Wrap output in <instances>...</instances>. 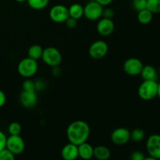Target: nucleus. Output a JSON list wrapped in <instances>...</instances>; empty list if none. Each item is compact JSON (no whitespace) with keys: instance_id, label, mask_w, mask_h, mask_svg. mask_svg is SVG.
I'll return each instance as SVG.
<instances>
[{"instance_id":"nucleus-8","label":"nucleus","mask_w":160,"mask_h":160,"mask_svg":"<svg viewBox=\"0 0 160 160\" xmlns=\"http://www.w3.org/2000/svg\"><path fill=\"white\" fill-rule=\"evenodd\" d=\"M108 50L109 47L106 42L102 40H97L90 45L88 53L92 59H99L107 54Z\"/></svg>"},{"instance_id":"nucleus-35","label":"nucleus","mask_w":160,"mask_h":160,"mask_svg":"<svg viewBox=\"0 0 160 160\" xmlns=\"http://www.w3.org/2000/svg\"><path fill=\"white\" fill-rule=\"evenodd\" d=\"M52 72V74L54 76H59L61 73V70L59 69V66H57V67H53Z\"/></svg>"},{"instance_id":"nucleus-4","label":"nucleus","mask_w":160,"mask_h":160,"mask_svg":"<svg viewBox=\"0 0 160 160\" xmlns=\"http://www.w3.org/2000/svg\"><path fill=\"white\" fill-rule=\"evenodd\" d=\"M43 62L48 67H57L62 62V56L60 52L55 47H47L44 48L42 58Z\"/></svg>"},{"instance_id":"nucleus-12","label":"nucleus","mask_w":160,"mask_h":160,"mask_svg":"<svg viewBox=\"0 0 160 160\" xmlns=\"http://www.w3.org/2000/svg\"><path fill=\"white\" fill-rule=\"evenodd\" d=\"M19 100L22 106L28 109L34 107L37 104L38 95L35 91L29 92V91L23 90L20 94Z\"/></svg>"},{"instance_id":"nucleus-5","label":"nucleus","mask_w":160,"mask_h":160,"mask_svg":"<svg viewBox=\"0 0 160 160\" xmlns=\"http://www.w3.org/2000/svg\"><path fill=\"white\" fill-rule=\"evenodd\" d=\"M104 6L95 0L88 2L84 6V16L89 20H97L102 17Z\"/></svg>"},{"instance_id":"nucleus-23","label":"nucleus","mask_w":160,"mask_h":160,"mask_svg":"<svg viewBox=\"0 0 160 160\" xmlns=\"http://www.w3.org/2000/svg\"><path fill=\"white\" fill-rule=\"evenodd\" d=\"M146 8L153 14L160 13V0H147Z\"/></svg>"},{"instance_id":"nucleus-2","label":"nucleus","mask_w":160,"mask_h":160,"mask_svg":"<svg viewBox=\"0 0 160 160\" xmlns=\"http://www.w3.org/2000/svg\"><path fill=\"white\" fill-rule=\"evenodd\" d=\"M158 82L156 81H144L140 84L138 94L141 99L151 101L157 96Z\"/></svg>"},{"instance_id":"nucleus-25","label":"nucleus","mask_w":160,"mask_h":160,"mask_svg":"<svg viewBox=\"0 0 160 160\" xmlns=\"http://www.w3.org/2000/svg\"><path fill=\"white\" fill-rule=\"evenodd\" d=\"M14 159L15 155L8 148H5L0 151V160H13Z\"/></svg>"},{"instance_id":"nucleus-1","label":"nucleus","mask_w":160,"mask_h":160,"mask_svg":"<svg viewBox=\"0 0 160 160\" xmlns=\"http://www.w3.org/2000/svg\"><path fill=\"white\" fill-rule=\"evenodd\" d=\"M90 135V127L84 120H75L70 123L67 129V137L69 142L78 145L87 142Z\"/></svg>"},{"instance_id":"nucleus-10","label":"nucleus","mask_w":160,"mask_h":160,"mask_svg":"<svg viewBox=\"0 0 160 160\" xmlns=\"http://www.w3.org/2000/svg\"><path fill=\"white\" fill-rule=\"evenodd\" d=\"M143 63L142 61L138 58H129L124 62L123 66V69L125 73L130 76H137L141 73Z\"/></svg>"},{"instance_id":"nucleus-3","label":"nucleus","mask_w":160,"mask_h":160,"mask_svg":"<svg viewBox=\"0 0 160 160\" xmlns=\"http://www.w3.org/2000/svg\"><path fill=\"white\" fill-rule=\"evenodd\" d=\"M38 69V64L37 60H34L28 56L21 59L17 66V71L19 74L25 78H30L34 76L37 73Z\"/></svg>"},{"instance_id":"nucleus-34","label":"nucleus","mask_w":160,"mask_h":160,"mask_svg":"<svg viewBox=\"0 0 160 160\" xmlns=\"http://www.w3.org/2000/svg\"><path fill=\"white\" fill-rule=\"evenodd\" d=\"M95 1L99 3V4H101L102 6H109L113 0H95Z\"/></svg>"},{"instance_id":"nucleus-7","label":"nucleus","mask_w":160,"mask_h":160,"mask_svg":"<svg viewBox=\"0 0 160 160\" xmlns=\"http://www.w3.org/2000/svg\"><path fill=\"white\" fill-rule=\"evenodd\" d=\"M48 14L50 19L55 23H64L69 17L68 8L64 5H55L50 9Z\"/></svg>"},{"instance_id":"nucleus-30","label":"nucleus","mask_w":160,"mask_h":160,"mask_svg":"<svg viewBox=\"0 0 160 160\" xmlns=\"http://www.w3.org/2000/svg\"><path fill=\"white\" fill-rule=\"evenodd\" d=\"M114 11L112 10L110 8H106V9H103L102 12V17L104 18H108V19H112L114 17Z\"/></svg>"},{"instance_id":"nucleus-27","label":"nucleus","mask_w":160,"mask_h":160,"mask_svg":"<svg viewBox=\"0 0 160 160\" xmlns=\"http://www.w3.org/2000/svg\"><path fill=\"white\" fill-rule=\"evenodd\" d=\"M22 88L24 91H29V92H32V91H35V84L34 81L32 80L27 79L22 84Z\"/></svg>"},{"instance_id":"nucleus-38","label":"nucleus","mask_w":160,"mask_h":160,"mask_svg":"<svg viewBox=\"0 0 160 160\" xmlns=\"http://www.w3.org/2000/svg\"><path fill=\"white\" fill-rule=\"evenodd\" d=\"M159 74H160V66H159Z\"/></svg>"},{"instance_id":"nucleus-32","label":"nucleus","mask_w":160,"mask_h":160,"mask_svg":"<svg viewBox=\"0 0 160 160\" xmlns=\"http://www.w3.org/2000/svg\"><path fill=\"white\" fill-rule=\"evenodd\" d=\"M34 84H35V91L43 90L45 87V82L42 80H38L37 81L34 82Z\"/></svg>"},{"instance_id":"nucleus-22","label":"nucleus","mask_w":160,"mask_h":160,"mask_svg":"<svg viewBox=\"0 0 160 160\" xmlns=\"http://www.w3.org/2000/svg\"><path fill=\"white\" fill-rule=\"evenodd\" d=\"M145 133L142 128H135L131 132V140L134 142H141L145 138Z\"/></svg>"},{"instance_id":"nucleus-17","label":"nucleus","mask_w":160,"mask_h":160,"mask_svg":"<svg viewBox=\"0 0 160 160\" xmlns=\"http://www.w3.org/2000/svg\"><path fill=\"white\" fill-rule=\"evenodd\" d=\"M111 152L109 148L104 145H98L94 148L93 157L98 160H107L110 158Z\"/></svg>"},{"instance_id":"nucleus-31","label":"nucleus","mask_w":160,"mask_h":160,"mask_svg":"<svg viewBox=\"0 0 160 160\" xmlns=\"http://www.w3.org/2000/svg\"><path fill=\"white\" fill-rule=\"evenodd\" d=\"M6 139H7V137L6 134L2 131H0V151L6 148Z\"/></svg>"},{"instance_id":"nucleus-26","label":"nucleus","mask_w":160,"mask_h":160,"mask_svg":"<svg viewBox=\"0 0 160 160\" xmlns=\"http://www.w3.org/2000/svg\"><path fill=\"white\" fill-rule=\"evenodd\" d=\"M132 6L136 11H140L147 7V0H133Z\"/></svg>"},{"instance_id":"nucleus-37","label":"nucleus","mask_w":160,"mask_h":160,"mask_svg":"<svg viewBox=\"0 0 160 160\" xmlns=\"http://www.w3.org/2000/svg\"><path fill=\"white\" fill-rule=\"evenodd\" d=\"M14 1L17 2H27V0H14Z\"/></svg>"},{"instance_id":"nucleus-6","label":"nucleus","mask_w":160,"mask_h":160,"mask_svg":"<svg viewBox=\"0 0 160 160\" xmlns=\"http://www.w3.org/2000/svg\"><path fill=\"white\" fill-rule=\"evenodd\" d=\"M6 148L12 152L15 156L20 155L25 149V142L19 135H10L6 139Z\"/></svg>"},{"instance_id":"nucleus-18","label":"nucleus","mask_w":160,"mask_h":160,"mask_svg":"<svg viewBox=\"0 0 160 160\" xmlns=\"http://www.w3.org/2000/svg\"><path fill=\"white\" fill-rule=\"evenodd\" d=\"M69 17L79 20L84 16V7L79 3H73L68 8Z\"/></svg>"},{"instance_id":"nucleus-21","label":"nucleus","mask_w":160,"mask_h":160,"mask_svg":"<svg viewBox=\"0 0 160 160\" xmlns=\"http://www.w3.org/2000/svg\"><path fill=\"white\" fill-rule=\"evenodd\" d=\"M27 2L28 6L35 10L45 9L49 3V0H27Z\"/></svg>"},{"instance_id":"nucleus-11","label":"nucleus","mask_w":160,"mask_h":160,"mask_svg":"<svg viewBox=\"0 0 160 160\" xmlns=\"http://www.w3.org/2000/svg\"><path fill=\"white\" fill-rule=\"evenodd\" d=\"M110 138L112 143L115 145H125L131 140V131L124 128H117L112 131Z\"/></svg>"},{"instance_id":"nucleus-36","label":"nucleus","mask_w":160,"mask_h":160,"mask_svg":"<svg viewBox=\"0 0 160 160\" xmlns=\"http://www.w3.org/2000/svg\"><path fill=\"white\" fill-rule=\"evenodd\" d=\"M157 96L160 98V82L158 83V91H157Z\"/></svg>"},{"instance_id":"nucleus-14","label":"nucleus","mask_w":160,"mask_h":160,"mask_svg":"<svg viewBox=\"0 0 160 160\" xmlns=\"http://www.w3.org/2000/svg\"><path fill=\"white\" fill-rule=\"evenodd\" d=\"M61 156L64 160H75L78 158V146L69 142L61 150Z\"/></svg>"},{"instance_id":"nucleus-33","label":"nucleus","mask_w":160,"mask_h":160,"mask_svg":"<svg viewBox=\"0 0 160 160\" xmlns=\"http://www.w3.org/2000/svg\"><path fill=\"white\" fill-rule=\"evenodd\" d=\"M6 94L4 93V92L0 90V108L2 107V106L6 104Z\"/></svg>"},{"instance_id":"nucleus-29","label":"nucleus","mask_w":160,"mask_h":160,"mask_svg":"<svg viewBox=\"0 0 160 160\" xmlns=\"http://www.w3.org/2000/svg\"><path fill=\"white\" fill-rule=\"evenodd\" d=\"M145 157V156L144 153L140 151H134L131 156V159L132 160H144Z\"/></svg>"},{"instance_id":"nucleus-20","label":"nucleus","mask_w":160,"mask_h":160,"mask_svg":"<svg viewBox=\"0 0 160 160\" xmlns=\"http://www.w3.org/2000/svg\"><path fill=\"white\" fill-rule=\"evenodd\" d=\"M44 48L40 45L34 44L29 47L28 50V56L34 59V60H38L42 58V52H43Z\"/></svg>"},{"instance_id":"nucleus-9","label":"nucleus","mask_w":160,"mask_h":160,"mask_svg":"<svg viewBox=\"0 0 160 160\" xmlns=\"http://www.w3.org/2000/svg\"><path fill=\"white\" fill-rule=\"evenodd\" d=\"M146 150L148 156L155 159H160V134H152L148 138Z\"/></svg>"},{"instance_id":"nucleus-19","label":"nucleus","mask_w":160,"mask_h":160,"mask_svg":"<svg viewBox=\"0 0 160 160\" xmlns=\"http://www.w3.org/2000/svg\"><path fill=\"white\" fill-rule=\"evenodd\" d=\"M153 18V13L148 9H144L138 12V20L142 24H148Z\"/></svg>"},{"instance_id":"nucleus-15","label":"nucleus","mask_w":160,"mask_h":160,"mask_svg":"<svg viewBox=\"0 0 160 160\" xmlns=\"http://www.w3.org/2000/svg\"><path fill=\"white\" fill-rule=\"evenodd\" d=\"M78 157L82 159H90L93 157L94 147L87 142H83L78 145Z\"/></svg>"},{"instance_id":"nucleus-28","label":"nucleus","mask_w":160,"mask_h":160,"mask_svg":"<svg viewBox=\"0 0 160 160\" xmlns=\"http://www.w3.org/2000/svg\"><path fill=\"white\" fill-rule=\"evenodd\" d=\"M78 20H76V19L74 18H72V17H69L67 19V20H66L64 23H66V25H67V28H70V29H73V28H76L77 24H78V21H77Z\"/></svg>"},{"instance_id":"nucleus-24","label":"nucleus","mask_w":160,"mask_h":160,"mask_svg":"<svg viewBox=\"0 0 160 160\" xmlns=\"http://www.w3.org/2000/svg\"><path fill=\"white\" fill-rule=\"evenodd\" d=\"M22 131L21 125L18 122H12L8 127V131L10 135H19Z\"/></svg>"},{"instance_id":"nucleus-13","label":"nucleus","mask_w":160,"mask_h":160,"mask_svg":"<svg viewBox=\"0 0 160 160\" xmlns=\"http://www.w3.org/2000/svg\"><path fill=\"white\" fill-rule=\"evenodd\" d=\"M96 29L98 34H101L102 36L106 37V36H109L112 34L114 29H115V24H114L112 19L102 17V18L98 20V23H97Z\"/></svg>"},{"instance_id":"nucleus-16","label":"nucleus","mask_w":160,"mask_h":160,"mask_svg":"<svg viewBox=\"0 0 160 160\" xmlns=\"http://www.w3.org/2000/svg\"><path fill=\"white\" fill-rule=\"evenodd\" d=\"M140 75L144 81H156L158 78L157 70L152 65L143 66Z\"/></svg>"}]
</instances>
